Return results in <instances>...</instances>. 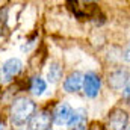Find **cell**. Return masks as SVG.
<instances>
[{
	"label": "cell",
	"instance_id": "5",
	"mask_svg": "<svg viewBox=\"0 0 130 130\" xmlns=\"http://www.w3.org/2000/svg\"><path fill=\"white\" fill-rule=\"evenodd\" d=\"M52 113L42 110L35 113L29 120V130H48V126L52 123Z\"/></svg>",
	"mask_w": 130,
	"mask_h": 130
},
{
	"label": "cell",
	"instance_id": "1",
	"mask_svg": "<svg viewBox=\"0 0 130 130\" xmlns=\"http://www.w3.org/2000/svg\"><path fill=\"white\" fill-rule=\"evenodd\" d=\"M36 106L30 98L27 97H18L12 101L11 106V120L14 124H23L27 120L33 117Z\"/></svg>",
	"mask_w": 130,
	"mask_h": 130
},
{
	"label": "cell",
	"instance_id": "14",
	"mask_svg": "<svg viewBox=\"0 0 130 130\" xmlns=\"http://www.w3.org/2000/svg\"><path fill=\"white\" fill-rule=\"evenodd\" d=\"M129 130H130V129H129Z\"/></svg>",
	"mask_w": 130,
	"mask_h": 130
},
{
	"label": "cell",
	"instance_id": "2",
	"mask_svg": "<svg viewBox=\"0 0 130 130\" xmlns=\"http://www.w3.org/2000/svg\"><path fill=\"white\" fill-rule=\"evenodd\" d=\"M100 86H101V80L95 73H86L83 77V92L85 95L89 98H94L100 92Z\"/></svg>",
	"mask_w": 130,
	"mask_h": 130
},
{
	"label": "cell",
	"instance_id": "4",
	"mask_svg": "<svg viewBox=\"0 0 130 130\" xmlns=\"http://www.w3.org/2000/svg\"><path fill=\"white\" fill-rule=\"evenodd\" d=\"M21 70H23V62L20 59H17V58H11V59H8L5 64L2 65V76H3V79L6 82H9Z\"/></svg>",
	"mask_w": 130,
	"mask_h": 130
},
{
	"label": "cell",
	"instance_id": "10",
	"mask_svg": "<svg viewBox=\"0 0 130 130\" xmlns=\"http://www.w3.org/2000/svg\"><path fill=\"white\" fill-rule=\"evenodd\" d=\"M62 71H64V68H62V65L59 64V62L50 64L48 70H47V79H48V82L50 83H58L61 80V77H62Z\"/></svg>",
	"mask_w": 130,
	"mask_h": 130
},
{
	"label": "cell",
	"instance_id": "11",
	"mask_svg": "<svg viewBox=\"0 0 130 130\" xmlns=\"http://www.w3.org/2000/svg\"><path fill=\"white\" fill-rule=\"evenodd\" d=\"M47 89V83H45V80L44 79H41V77H33L32 80H30V92H32L33 95H42L44 94V91Z\"/></svg>",
	"mask_w": 130,
	"mask_h": 130
},
{
	"label": "cell",
	"instance_id": "12",
	"mask_svg": "<svg viewBox=\"0 0 130 130\" xmlns=\"http://www.w3.org/2000/svg\"><path fill=\"white\" fill-rule=\"evenodd\" d=\"M123 98H124L126 101H130V82L123 88Z\"/></svg>",
	"mask_w": 130,
	"mask_h": 130
},
{
	"label": "cell",
	"instance_id": "7",
	"mask_svg": "<svg viewBox=\"0 0 130 130\" xmlns=\"http://www.w3.org/2000/svg\"><path fill=\"white\" fill-rule=\"evenodd\" d=\"M127 126V113L121 109H115L109 117L107 130H126Z\"/></svg>",
	"mask_w": 130,
	"mask_h": 130
},
{
	"label": "cell",
	"instance_id": "8",
	"mask_svg": "<svg viewBox=\"0 0 130 130\" xmlns=\"http://www.w3.org/2000/svg\"><path fill=\"white\" fill-rule=\"evenodd\" d=\"M83 74L79 73V71H74L71 73L67 79L64 80V89L67 92L73 94V92H77L83 88Z\"/></svg>",
	"mask_w": 130,
	"mask_h": 130
},
{
	"label": "cell",
	"instance_id": "13",
	"mask_svg": "<svg viewBox=\"0 0 130 130\" xmlns=\"http://www.w3.org/2000/svg\"><path fill=\"white\" fill-rule=\"evenodd\" d=\"M123 59L126 62H130V42L124 47V50H123Z\"/></svg>",
	"mask_w": 130,
	"mask_h": 130
},
{
	"label": "cell",
	"instance_id": "3",
	"mask_svg": "<svg viewBox=\"0 0 130 130\" xmlns=\"http://www.w3.org/2000/svg\"><path fill=\"white\" fill-rule=\"evenodd\" d=\"M71 115H73L71 106H70L68 103L62 101V103H59V104L55 107V110H53V113H52V120H53L55 124L62 126V124H67V123L70 121Z\"/></svg>",
	"mask_w": 130,
	"mask_h": 130
},
{
	"label": "cell",
	"instance_id": "6",
	"mask_svg": "<svg viewBox=\"0 0 130 130\" xmlns=\"http://www.w3.org/2000/svg\"><path fill=\"white\" fill-rule=\"evenodd\" d=\"M107 82H109V86L112 89H121V88H124L129 83V73H127V70L118 68V70L112 71L109 74Z\"/></svg>",
	"mask_w": 130,
	"mask_h": 130
},
{
	"label": "cell",
	"instance_id": "9",
	"mask_svg": "<svg viewBox=\"0 0 130 130\" xmlns=\"http://www.w3.org/2000/svg\"><path fill=\"white\" fill-rule=\"evenodd\" d=\"M85 124H86V112H85V109L73 110V115H71L70 121L67 123L70 130H85Z\"/></svg>",
	"mask_w": 130,
	"mask_h": 130
}]
</instances>
